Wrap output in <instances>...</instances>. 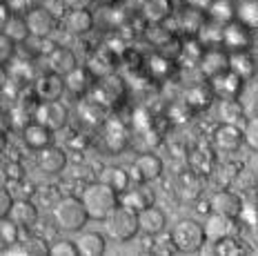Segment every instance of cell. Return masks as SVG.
Wrapping results in <instances>:
<instances>
[{
    "label": "cell",
    "mask_w": 258,
    "mask_h": 256,
    "mask_svg": "<svg viewBox=\"0 0 258 256\" xmlns=\"http://www.w3.org/2000/svg\"><path fill=\"white\" fill-rule=\"evenodd\" d=\"M205 14H209L212 23L227 25L232 20H236V5H234V0H214Z\"/></svg>",
    "instance_id": "f546056e"
},
{
    "label": "cell",
    "mask_w": 258,
    "mask_h": 256,
    "mask_svg": "<svg viewBox=\"0 0 258 256\" xmlns=\"http://www.w3.org/2000/svg\"><path fill=\"white\" fill-rule=\"evenodd\" d=\"M25 249H27V256H51V245H47L40 236L29 238L25 243Z\"/></svg>",
    "instance_id": "60d3db41"
},
{
    "label": "cell",
    "mask_w": 258,
    "mask_h": 256,
    "mask_svg": "<svg viewBox=\"0 0 258 256\" xmlns=\"http://www.w3.org/2000/svg\"><path fill=\"white\" fill-rule=\"evenodd\" d=\"M67 9H89L91 0H62Z\"/></svg>",
    "instance_id": "7dc6e473"
},
{
    "label": "cell",
    "mask_w": 258,
    "mask_h": 256,
    "mask_svg": "<svg viewBox=\"0 0 258 256\" xmlns=\"http://www.w3.org/2000/svg\"><path fill=\"white\" fill-rule=\"evenodd\" d=\"M83 205L87 210V216L94 221H107V216L120 205V194L116 189H111L109 185H105L103 180L91 183L83 191Z\"/></svg>",
    "instance_id": "6da1fadb"
},
{
    "label": "cell",
    "mask_w": 258,
    "mask_h": 256,
    "mask_svg": "<svg viewBox=\"0 0 258 256\" xmlns=\"http://www.w3.org/2000/svg\"><path fill=\"white\" fill-rule=\"evenodd\" d=\"M49 65L51 69L56 74H67V72H72L74 67H76V56H74V51L72 49H53L51 54H49Z\"/></svg>",
    "instance_id": "1f68e13d"
},
{
    "label": "cell",
    "mask_w": 258,
    "mask_h": 256,
    "mask_svg": "<svg viewBox=\"0 0 258 256\" xmlns=\"http://www.w3.org/2000/svg\"><path fill=\"white\" fill-rule=\"evenodd\" d=\"M107 232H109V236L114 238V241H120V243L132 241V238L141 232V227H138V212L129 210L127 205L120 203V205L107 216Z\"/></svg>",
    "instance_id": "277c9868"
},
{
    "label": "cell",
    "mask_w": 258,
    "mask_h": 256,
    "mask_svg": "<svg viewBox=\"0 0 258 256\" xmlns=\"http://www.w3.org/2000/svg\"><path fill=\"white\" fill-rule=\"evenodd\" d=\"M243 130L234 122H223L214 130V145H216L220 152H236L240 145H243Z\"/></svg>",
    "instance_id": "9a60e30c"
},
{
    "label": "cell",
    "mask_w": 258,
    "mask_h": 256,
    "mask_svg": "<svg viewBox=\"0 0 258 256\" xmlns=\"http://www.w3.org/2000/svg\"><path fill=\"white\" fill-rule=\"evenodd\" d=\"M243 141H245V145H249V149L258 152V116H254V118H249L245 122Z\"/></svg>",
    "instance_id": "ab89813d"
},
{
    "label": "cell",
    "mask_w": 258,
    "mask_h": 256,
    "mask_svg": "<svg viewBox=\"0 0 258 256\" xmlns=\"http://www.w3.org/2000/svg\"><path fill=\"white\" fill-rule=\"evenodd\" d=\"M18 238H20V227L9 216L0 218V252H5L14 243H18Z\"/></svg>",
    "instance_id": "836d02e7"
},
{
    "label": "cell",
    "mask_w": 258,
    "mask_h": 256,
    "mask_svg": "<svg viewBox=\"0 0 258 256\" xmlns=\"http://www.w3.org/2000/svg\"><path fill=\"white\" fill-rule=\"evenodd\" d=\"M64 94V81L60 74L56 72H47L40 74L34 83V96L36 100H60V96Z\"/></svg>",
    "instance_id": "9c48e42d"
},
{
    "label": "cell",
    "mask_w": 258,
    "mask_h": 256,
    "mask_svg": "<svg viewBox=\"0 0 258 256\" xmlns=\"http://www.w3.org/2000/svg\"><path fill=\"white\" fill-rule=\"evenodd\" d=\"M7 176H9V178H14V180H23L25 178V167L20 163L7 165Z\"/></svg>",
    "instance_id": "bcb514c9"
},
{
    "label": "cell",
    "mask_w": 258,
    "mask_h": 256,
    "mask_svg": "<svg viewBox=\"0 0 258 256\" xmlns=\"http://www.w3.org/2000/svg\"><path fill=\"white\" fill-rule=\"evenodd\" d=\"M5 147H7V134H5V132H0V154L5 152Z\"/></svg>",
    "instance_id": "f5cc1de1"
},
{
    "label": "cell",
    "mask_w": 258,
    "mask_h": 256,
    "mask_svg": "<svg viewBox=\"0 0 258 256\" xmlns=\"http://www.w3.org/2000/svg\"><path fill=\"white\" fill-rule=\"evenodd\" d=\"M205 241H207L205 227L198 221H194V218H182L171 229V243L176 245L178 252H185V254L201 252L205 247Z\"/></svg>",
    "instance_id": "3957f363"
},
{
    "label": "cell",
    "mask_w": 258,
    "mask_h": 256,
    "mask_svg": "<svg viewBox=\"0 0 258 256\" xmlns=\"http://www.w3.org/2000/svg\"><path fill=\"white\" fill-rule=\"evenodd\" d=\"M147 40L154 42L156 47H160V49H163L167 42L174 40V34H171L169 29L160 27V25H152V27H149V31H147Z\"/></svg>",
    "instance_id": "74e56055"
},
{
    "label": "cell",
    "mask_w": 258,
    "mask_h": 256,
    "mask_svg": "<svg viewBox=\"0 0 258 256\" xmlns=\"http://www.w3.org/2000/svg\"><path fill=\"white\" fill-rule=\"evenodd\" d=\"M3 31L7 38H12L16 45H23V42L29 40V27H27V20H25V16H9L7 18V23L3 25Z\"/></svg>",
    "instance_id": "4316f807"
},
{
    "label": "cell",
    "mask_w": 258,
    "mask_h": 256,
    "mask_svg": "<svg viewBox=\"0 0 258 256\" xmlns=\"http://www.w3.org/2000/svg\"><path fill=\"white\" fill-rule=\"evenodd\" d=\"M243 83H245L243 78L238 74H234L232 69H225L218 76L209 78V85H212L214 94L218 98H238V94L243 92Z\"/></svg>",
    "instance_id": "7c38bea8"
},
{
    "label": "cell",
    "mask_w": 258,
    "mask_h": 256,
    "mask_svg": "<svg viewBox=\"0 0 258 256\" xmlns=\"http://www.w3.org/2000/svg\"><path fill=\"white\" fill-rule=\"evenodd\" d=\"M163 161L156 154H141L132 165V174L136 183H152L163 176Z\"/></svg>",
    "instance_id": "ba28073f"
},
{
    "label": "cell",
    "mask_w": 258,
    "mask_h": 256,
    "mask_svg": "<svg viewBox=\"0 0 258 256\" xmlns=\"http://www.w3.org/2000/svg\"><path fill=\"white\" fill-rule=\"evenodd\" d=\"M80 256H103L107 252V241L98 232H85L76 241Z\"/></svg>",
    "instance_id": "d4e9b609"
},
{
    "label": "cell",
    "mask_w": 258,
    "mask_h": 256,
    "mask_svg": "<svg viewBox=\"0 0 258 256\" xmlns=\"http://www.w3.org/2000/svg\"><path fill=\"white\" fill-rule=\"evenodd\" d=\"M9 16H12V12H9V7H7V5L0 3V29H3V25L7 23Z\"/></svg>",
    "instance_id": "681fc988"
},
{
    "label": "cell",
    "mask_w": 258,
    "mask_h": 256,
    "mask_svg": "<svg viewBox=\"0 0 258 256\" xmlns=\"http://www.w3.org/2000/svg\"><path fill=\"white\" fill-rule=\"evenodd\" d=\"M203 227H205L207 241H212V243H216V241H220V238H225V236H238L236 218L225 216V214H216V212L207 216V223Z\"/></svg>",
    "instance_id": "8fae6325"
},
{
    "label": "cell",
    "mask_w": 258,
    "mask_h": 256,
    "mask_svg": "<svg viewBox=\"0 0 258 256\" xmlns=\"http://www.w3.org/2000/svg\"><path fill=\"white\" fill-rule=\"evenodd\" d=\"M96 3H100V5H107V7H111V5L120 3V0H96Z\"/></svg>",
    "instance_id": "db71d44e"
},
{
    "label": "cell",
    "mask_w": 258,
    "mask_h": 256,
    "mask_svg": "<svg viewBox=\"0 0 258 256\" xmlns=\"http://www.w3.org/2000/svg\"><path fill=\"white\" fill-rule=\"evenodd\" d=\"M147 69H149V74H152L154 78L165 81V78H169L171 74L176 72V62L171 60L169 56H165V54H154L147 60Z\"/></svg>",
    "instance_id": "4dcf8cb0"
},
{
    "label": "cell",
    "mask_w": 258,
    "mask_h": 256,
    "mask_svg": "<svg viewBox=\"0 0 258 256\" xmlns=\"http://www.w3.org/2000/svg\"><path fill=\"white\" fill-rule=\"evenodd\" d=\"M205 23H207L205 12H198V9H194V7L187 9L180 18V27H182V31H187V34H198V31L205 27Z\"/></svg>",
    "instance_id": "e575fe53"
},
{
    "label": "cell",
    "mask_w": 258,
    "mask_h": 256,
    "mask_svg": "<svg viewBox=\"0 0 258 256\" xmlns=\"http://www.w3.org/2000/svg\"><path fill=\"white\" fill-rule=\"evenodd\" d=\"M180 191H182V196H187V199H196V196L201 194V183H198V178L194 172H187L180 178Z\"/></svg>",
    "instance_id": "f35d334b"
},
{
    "label": "cell",
    "mask_w": 258,
    "mask_h": 256,
    "mask_svg": "<svg viewBox=\"0 0 258 256\" xmlns=\"http://www.w3.org/2000/svg\"><path fill=\"white\" fill-rule=\"evenodd\" d=\"M51 130H47L45 125H40V122H29V125L23 130V141L25 145L29 149H34V152H38V149L51 145Z\"/></svg>",
    "instance_id": "603a6c76"
},
{
    "label": "cell",
    "mask_w": 258,
    "mask_h": 256,
    "mask_svg": "<svg viewBox=\"0 0 258 256\" xmlns=\"http://www.w3.org/2000/svg\"><path fill=\"white\" fill-rule=\"evenodd\" d=\"M220 45L227 51H243L249 49V27H245L240 20L223 25V40Z\"/></svg>",
    "instance_id": "4fadbf2b"
},
{
    "label": "cell",
    "mask_w": 258,
    "mask_h": 256,
    "mask_svg": "<svg viewBox=\"0 0 258 256\" xmlns=\"http://www.w3.org/2000/svg\"><path fill=\"white\" fill-rule=\"evenodd\" d=\"M53 221L62 232H80L87 225L89 216L83 201L74 199V196H64L53 205Z\"/></svg>",
    "instance_id": "7a4b0ae2"
},
{
    "label": "cell",
    "mask_w": 258,
    "mask_h": 256,
    "mask_svg": "<svg viewBox=\"0 0 258 256\" xmlns=\"http://www.w3.org/2000/svg\"><path fill=\"white\" fill-rule=\"evenodd\" d=\"M214 245H216V247H214V252L220 254V256L247 254V249L243 247V243L238 241V236H225V238H220V241H216Z\"/></svg>",
    "instance_id": "d590c367"
},
{
    "label": "cell",
    "mask_w": 258,
    "mask_h": 256,
    "mask_svg": "<svg viewBox=\"0 0 258 256\" xmlns=\"http://www.w3.org/2000/svg\"><path fill=\"white\" fill-rule=\"evenodd\" d=\"M120 203L127 205L129 210H134V212H143V210H147V207H152L156 203V194L147 183H134L122 191Z\"/></svg>",
    "instance_id": "30bf717a"
},
{
    "label": "cell",
    "mask_w": 258,
    "mask_h": 256,
    "mask_svg": "<svg viewBox=\"0 0 258 256\" xmlns=\"http://www.w3.org/2000/svg\"><path fill=\"white\" fill-rule=\"evenodd\" d=\"M87 69L94 74V78H103L107 74L116 72V56L109 49H98L87 60Z\"/></svg>",
    "instance_id": "cb8c5ba5"
},
{
    "label": "cell",
    "mask_w": 258,
    "mask_h": 256,
    "mask_svg": "<svg viewBox=\"0 0 258 256\" xmlns=\"http://www.w3.org/2000/svg\"><path fill=\"white\" fill-rule=\"evenodd\" d=\"M218 116L223 122H234V125H238V120L245 118V109L236 98H220Z\"/></svg>",
    "instance_id": "d6a6232c"
},
{
    "label": "cell",
    "mask_w": 258,
    "mask_h": 256,
    "mask_svg": "<svg viewBox=\"0 0 258 256\" xmlns=\"http://www.w3.org/2000/svg\"><path fill=\"white\" fill-rule=\"evenodd\" d=\"M7 127H9V114H5L0 109V132H7Z\"/></svg>",
    "instance_id": "816d5d0a"
},
{
    "label": "cell",
    "mask_w": 258,
    "mask_h": 256,
    "mask_svg": "<svg viewBox=\"0 0 258 256\" xmlns=\"http://www.w3.org/2000/svg\"><path fill=\"white\" fill-rule=\"evenodd\" d=\"M236 20L249 29L258 27V3H240V7H236Z\"/></svg>",
    "instance_id": "8d00e7d4"
},
{
    "label": "cell",
    "mask_w": 258,
    "mask_h": 256,
    "mask_svg": "<svg viewBox=\"0 0 258 256\" xmlns=\"http://www.w3.org/2000/svg\"><path fill=\"white\" fill-rule=\"evenodd\" d=\"M34 120L45 125L51 132H60L69 120V111L60 100H45V103L38 100V105L34 109Z\"/></svg>",
    "instance_id": "8992f818"
},
{
    "label": "cell",
    "mask_w": 258,
    "mask_h": 256,
    "mask_svg": "<svg viewBox=\"0 0 258 256\" xmlns=\"http://www.w3.org/2000/svg\"><path fill=\"white\" fill-rule=\"evenodd\" d=\"M169 14H171V0H145L143 3V16L152 25H160L163 20L169 18Z\"/></svg>",
    "instance_id": "f1b7e54d"
},
{
    "label": "cell",
    "mask_w": 258,
    "mask_h": 256,
    "mask_svg": "<svg viewBox=\"0 0 258 256\" xmlns=\"http://www.w3.org/2000/svg\"><path fill=\"white\" fill-rule=\"evenodd\" d=\"M9 218H12L18 227H31L36 221H38V207H36V203H31L29 199L14 201L12 210H9Z\"/></svg>",
    "instance_id": "44dd1931"
},
{
    "label": "cell",
    "mask_w": 258,
    "mask_h": 256,
    "mask_svg": "<svg viewBox=\"0 0 258 256\" xmlns=\"http://www.w3.org/2000/svg\"><path fill=\"white\" fill-rule=\"evenodd\" d=\"M14 205V196L9 194V189L0 187V218L9 216V210H12Z\"/></svg>",
    "instance_id": "f6af8a7d"
},
{
    "label": "cell",
    "mask_w": 258,
    "mask_h": 256,
    "mask_svg": "<svg viewBox=\"0 0 258 256\" xmlns=\"http://www.w3.org/2000/svg\"><path fill=\"white\" fill-rule=\"evenodd\" d=\"M94 85V96H96V103L100 105H109V107H114V105H118L122 98H125V92H127V85L125 81H122L120 76L114 72V74H107V76L103 78H96Z\"/></svg>",
    "instance_id": "5b68a950"
},
{
    "label": "cell",
    "mask_w": 258,
    "mask_h": 256,
    "mask_svg": "<svg viewBox=\"0 0 258 256\" xmlns=\"http://www.w3.org/2000/svg\"><path fill=\"white\" fill-rule=\"evenodd\" d=\"M16 54V42L0 31V65H7Z\"/></svg>",
    "instance_id": "ee69618b"
},
{
    "label": "cell",
    "mask_w": 258,
    "mask_h": 256,
    "mask_svg": "<svg viewBox=\"0 0 258 256\" xmlns=\"http://www.w3.org/2000/svg\"><path fill=\"white\" fill-rule=\"evenodd\" d=\"M100 180H103L105 185H109L111 189H116L118 194H122V191H125L129 185H132V174H129L127 169L111 165V167H105L103 169V174H100Z\"/></svg>",
    "instance_id": "83f0119b"
},
{
    "label": "cell",
    "mask_w": 258,
    "mask_h": 256,
    "mask_svg": "<svg viewBox=\"0 0 258 256\" xmlns=\"http://www.w3.org/2000/svg\"><path fill=\"white\" fill-rule=\"evenodd\" d=\"M25 20H27V27H29V34L34 38H49L53 29H56V18L45 7H29Z\"/></svg>",
    "instance_id": "52a82bcc"
},
{
    "label": "cell",
    "mask_w": 258,
    "mask_h": 256,
    "mask_svg": "<svg viewBox=\"0 0 258 256\" xmlns=\"http://www.w3.org/2000/svg\"><path fill=\"white\" fill-rule=\"evenodd\" d=\"M249 49H258V27L249 29Z\"/></svg>",
    "instance_id": "f907efd6"
},
{
    "label": "cell",
    "mask_w": 258,
    "mask_h": 256,
    "mask_svg": "<svg viewBox=\"0 0 258 256\" xmlns=\"http://www.w3.org/2000/svg\"><path fill=\"white\" fill-rule=\"evenodd\" d=\"M62 81H64V92H69V94H74V96L89 94L91 89H94V85H96L94 74H91L87 67H78V65L74 67L72 72L64 74Z\"/></svg>",
    "instance_id": "5bb4252c"
},
{
    "label": "cell",
    "mask_w": 258,
    "mask_h": 256,
    "mask_svg": "<svg viewBox=\"0 0 258 256\" xmlns=\"http://www.w3.org/2000/svg\"><path fill=\"white\" fill-rule=\"evenodd\" d=\"M212 3H214V0H187V5L194 7V9H198V12H207Z\"/></svg>",
    "instance_id": "c3c4849f"
},
{
    "label": "cell",
    "mask_w": 258,
    "mask_h": 256,
    "mask_svg": "<svg viewBox=\"0 0 258 256\" xmlns=\"http://www.w3.org/2000/svg\"><path fill=\"white\" fill-rule=\"evenodd\" d=\"M198 69L203 72V76L207 78H214L218 76L220 72H225V69H229V54L223 49H205V54L201 56V60H198Z\"/></svg>",
    "instance_id": "2e32d148"
},
{
    "label": "cell",
    "mask_w": 258,
    "mask_h": 256,
    "mask_svg": "<svg viewBox=\"0 0 258 256\" xmlns=\"http://www.w3.org/2000/svg\"><path fill=\"white\" fill-rule=\"evenodd\" d=\"M182 47H185V49H182V56L189 58L191 62H198V60H201V56L205 54V45H203V40L191 38L189 42H185Z\"/></svg>",
    "instance_id": "7bdbcfd3"
},
{
    "label": "cell",
    "mask_w": 258,
    "mask_h": 256,
    "mask_svg": "<svg viewBox=\"0 0 258 256\" xmlns=\"http://www.w3.org/2000/svg\"><path fill=\"white\" fill-rule=\"evenodd\" d=\"M214 98H216V94H214L212 85L198 83V85H191V87L185 92V100H182V103H185L191 111H201V109H207L209 105L214 103Z\"/></svg>",
    "instance_id": "ffe728a7"
},
{
    "label": "cell",
    "mask_w": 258,
    "mask_h": 256,
    "mask_svg": "<svg viewBox=\"0 0 258 256\" xmlns=\"http://www.w3.org/2000/svg\"><path fill=\"white\" fill-rule=\"evenodd\" d=\"M138 227H141L143 234H149V236H160L167 227V216L163 214V210L158 207H147V210L138 212Z\"/></svg>",
    "instance_id": "e0dca14e"
},
{
    "label": "cell",
    "mask_w": 258,
    "mask_h": 256,
    "mask_svg": "<svg viewBox=\"0 0 258 256\" xmlns=\"http://www.w3.org/2000/svg\"><path fill=\"white\" fill-rule=\"evenodd\" d=\"M209 207H212V212H216V214L238 218V214L243 212V201H240V196L234 194V191L223 189L209 201Z\"/></svg>",
    "instance_id": "d6986e66"
},
{
    "label": "cell",
    "mask_w": 258,
    "mask_h": 256,
    "mask_svg": "<svg viewBox=\"0 0 258 256\" xmlns=\"http://www.w3.org/2000/svg\"><path fill=\"white\" fill-rule=\"evenodd\" d=\"M243 3H258V0H243Z\"/></svg>",
    "instance_id": "11a10c76"
},
{
    "label": "cell",
    "mask_w": 258,
    "mask_h": 256,
    "mask_svg": "<svg viewBox=\"0 0 258 256\" xmlns=\"http://www.w3.org/2000/svg\"><path fill=\"white\" fill-rule=\"evenodd\" d=\"M51 256H80L76 241H67V238L56 241L51 245Z\"/></svg>",
    "instance_id": "b9f144b4"
},
{
    "label": "cell",
    "mask_w": 258,
    "mask_h": 256,
    "mask_svg": "<svg viewBox=\"0 0 258 256\" xmlns=\"http://www.w3.org/2000/svg\"><path fill=\"white\" fill-rule=\"evenodd\" d=\"M64 25H67V31H72L76 36L89 34L91 27H94V16H91L89 9H69Z\"/></svg>",
    "instance_id": "484cf974"
},
{
    "label": "cell",
    "mask_w": 258,
    "mask_h": 256,
    "mask_svg": "<svg viewBox=\"0 0 258 256\" xmlns=\"http://www.w3.org/2000/svg\"><path fill=\"white\" fill-rule=\"evenodd\" d=\"M38 167L45 174H60L67 167V154L56 145H47L38 149Z\"/></svg>",
    "instance_id": "ac0fdd59"
},
{
    "label": "cell",
    "mask_w": 258,
    "mask_h": 256,
    "mask_svg": "<svg viewBox=\"0 0 258 256\" xmlns=\"http://www.w3.org/2000/svg\"><path fill=\"white\" fill-rule=\"evenodd\" d=\"M227 54H229V69L234 74H238L243 81H249L256 74V58L251 56V49L227 51Z\"/></svg>",
    "instance_id": "7402d4cb"
}]
</instances>
